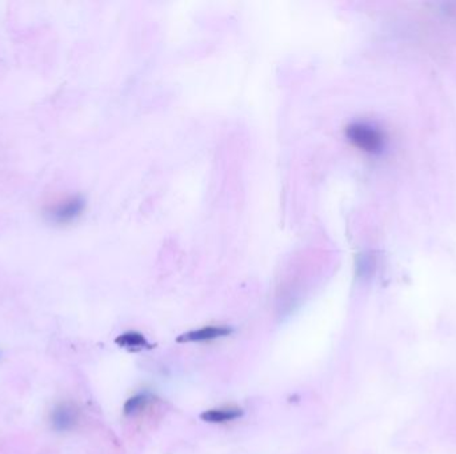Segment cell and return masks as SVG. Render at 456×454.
Segmentation results:
<instances>
[{
    "label": "cell",
    "mask_w": 456,
    "mask_h": 454,
    "mask_svg": "<svg viewBox=\"0 0 456 454\" xmlns=\"http://www.w3.org/2000/svg\"><path fill=\"white\" fill-rule=\"evenodd\" d=\"M85 207L86 203L80 196H70L51 204L45 210V216L54 224H71L82 216Z\"/></svg>",
    "instance_id": "cell-1"
},
{
    "label": "cell",
    "mask_w": 456,
    "mask_h": 454,
    "mask_svg": "<svg viewBox=\"0 0 456 454\" xmlns=\"http://www.w3.org/2000/svg\"><path fill=\"white\" fill-rule=\"evenodd\" d=\"M243 416V411L236 407H223L208 409L200 414V418L208 424H226L229 421H235Z\"/></svg>",
    "instance_id": "cell-5"
},
{
    "label": "cell",
    "mask_w": 456,
    "mask_h": 454,
    "mask_svg": "<svg viewBox=\"0 0 456 454\" xmlns=\"http://www.w3.org/2000/svg\"><path fill=\"white\" fill-rule=\"evenodd\" d=\"M79 421L78 409L69 402L59 404L51 413V425L57 432L71 430Z\"/></svg>",
    "instance_id": "cell-3"
},
{
    "label": "cell",
    "mask_w": 456,
    "mask_h": 454,
    "mask_svg": "<svg viewBox=\"0 0 456 454\" xmlns=\"http://www.w3.org/2000/svg\"><path fill=\"white\" fill-rule=\"evenodd\" d=\"M351 140L366 151H376L382 145V136L375 128L366 124H355L348 129Z\"/></svg>",
    "instance_id": "cell-2"
},
{
    "label": "cell",
    "mask_w": 456,
    "mask_h": 454,
    "mask_svg": "<svg viewBox=\"0 0 456 454\" xmlns=\"http://www.w3.org/2000/svg\"><path fill=\"white\" fill-rule=\"evenodd\" d=\"M152 401V396H150L148 393H139L135 395L132 397H129L126 404H124V413L129 416V414H135V413L141 412L144 408H147V405Z\"/></svg>",
    "instance_id": "cell-7"
},
{
    "label": "cell",
    "mask_w": 456,
    "mask_h": 454,
    "mask_svg": "<svg viewBox=\"0 0 456 454\" xmlns=\"http://www.w3.org/2000/svg\"><path fill=\"white\" fill-rule=\"evenodd\" d=\"M115 342L131 352H138L145 348H151V344L147 341L145 336L139 332H126L116 337Z\"/></svg>",
    "instance_id": "cell-6"
},
{
    "label": "cell",
    "mask_w": 456,
    "mask_h": 454,
    "mask_svg": "<svg viewBox=\"0 0 456 454\" xmlns=\"http://www.w3.org/2000/svg\"><path fill=\"white\" fill-rule=\"evenodd\" d=\"M232 333V329L228 327H203L197 330H191L180 335L178 342H201V341L216 340L226 337Z\"/></svg>",
    "instance_id": "cell-4"
}]
</instances>
